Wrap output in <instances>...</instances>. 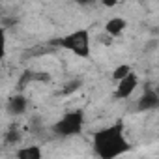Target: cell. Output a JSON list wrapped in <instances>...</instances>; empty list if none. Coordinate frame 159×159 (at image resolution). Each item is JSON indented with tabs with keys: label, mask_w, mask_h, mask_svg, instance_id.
Returning <instances> with one entry per match:
<instances>
[{
	"label": "cell",
	"mask_w": 159,
	"mask_h": 159,
	"mask_svg": "<svg viewBox=\"0 0 159 159\" xmlns=\"http://www.w3.org/2000/svg\"><path fill=\"white\" fill-rule=\"evenodd\" d=\"M94 150L103 159H114L129 150V140L125 139L122 124L109 125L94 133Z\"/></svg>",
	"instance_id": "1"
},
{
	"label": "cell",
	"mask_w": 159,
	"mask_h": 159,
	"mask_svg": "<svg viewBox=\"0 0 159 159\" xmlns=\"http://www.w3.org/2000/svg\"><path fill=\"white\" fill-rule=\"evenodd\" d=\"M58 45L69 52H73L79 58H88L90 51H92V39H90V32L86 28H79L73 30L69 34H66L64 38L58 39Z\"/></svg>",
	"instance_id": "2"
},
{
	"label": "cell",
	"mask_w": 159,
	"mask_h": 159,
	"mask_svg": "<svg viewBox=\"0 0 159 159\" xmlns=\"http://www.w3.org/2000/svg\"><path fill=\"white\" fill-rule=\"evenodd\" d=\"M83 125H84L83 111L81 109L69 111L54 124V133H58L60 137H73V135H79L83 131Z\"/></svg>",
	"instance_id": "3"
},
{
	"label": "cell",
	"mask_w": 159,
	"mask_h": 159,
	"mask_svg": "<svg viewBox=\"0 0 159 159\" xmlns=\"http://www.w3.org/2000/svg\"><path fill=\"white\" fill-rule=\"evenodd\" d=\"M137 86H139V77H137V73L131 71L127 77L120 79V81L116 83V92H114V96H116L118 99H127V98L137 90Z\"/></svg>",
	"instance_id": "4"
},
{
	"label": "cell",
	"mask_w": 159,
	"mask_h": 159,
	"mask_svg": "<svg viewBox=\"0 0 159 159\" xmlns=\"http://www.w3.org/2000/svg\"><path fill=\"white\" fill-rule=\"evenodd\" d=\"M137 107H139V111H142V112L155 111V109L159 107V94H157L155 90H146V92L140 96V99L137 101Z\"/></svg>",
	"instance_id": "5"
},
{
	"label": "cell",
	"mask_w": 159,
	"mask_h": 159,
	"mask_svg": "<svg viewBox=\"0 0 159 159\" xmlns=\"http://www.w3.org/2000/svg\"><path fill=\"white\" fill-rule=\"evenodd\" d=\"M125 28H127V21H125L124 17H112V19H109L107 25H105V32H107L111 38H116V36L124 34Z\"/></svg>",
	"instance_id": "6"
},
{
	"label": "cell",
	"mask_w": 159,
	"mask_h": 159,
	"mask_svg": "<svg viewBox=\"0 0 159 159\" xmlns=\"http://www.w3.org/2000/svg\"><path fill=\"white\" fill-rule=\"evenodd\" d=\"M8 111L11 114H23L26 111V99H25V96H19V94L11 96L8 99Z\"/></svg>",
	"instance_id": "7"
},
{
	"label": "cell",
	"mask_w": 159,
	"mask_h": 159,
	"mask_svg": "<svg viewBox=\"0 0 159 159\" xmlns=\"http://www.w3.org/2000/svg\"><path fill=\"white\" fill-rule=\"evenodd\" d=\"M17 159H41V155H43V152H41V148L39 146H25V148H21V150H17Z\"/></svg>",
	"instance_id": "8"
},
{
	"label": "cell",
	"mask_w": 159,
	"mask_h": 159,
	"mask_svg": "<svg viewBox=\"0 0 159 159\" xmlns=\"http://www.w3.org/2000/svg\"><path fill=\"white\" fill-rule=\"evenodd\" d=\"M131 71H133V69H131V66H127V64H120V66H116V67H114V71H112V79L118 83L120 79L127 77Z\"/></svg>",
	"instance_id": "9"
},
{
	"label": "cell",
	"mask_w": 159,
	"mask_h": 159,
	"mask_svg": "<svg viewBox=\"0 0 159 159\" xmlns=\"http://www.w3.org/2000/svg\"><path fill=\"white\" fill-rule=\"evenodd\" d=\"M6 140H8V142H11V144H13V142H17V140H19V133H17L15 129H10V133H8Z\"/></svg>",
	"instance_id": "10"
},
{
	"label": "cell",
	"mask_w": 159,
	"mask_h": 159,
	"mask_svg": "<svg viewBox=\"0 0 159 159\" xmlns=\"http://www.w3.org/2000/svg\"><path fill=\"white\" fill-rule=\"evenodd\" d=\"M79 86H81V83H79V81H73V83H69V86H66V90H64V92H67V94H69V92L77 90Z\"/></svg>",
	"instance_id": "11"
},
{
	"label": "cell",
	"mask_w": 159,
	"mask_h": 159,
	"mask_svg": "<svg viewBox=\"0 0 159 159\" xmlns=\"http://www.w3.org/2000/svg\"><path fill=\"white\" fill-rule=\"evenodd\" d=\"M116 2H118V0H103V4H105V6H111V8L116 6Z\"/></svg>",
	"instance_id": "12"
}]
</instances>
